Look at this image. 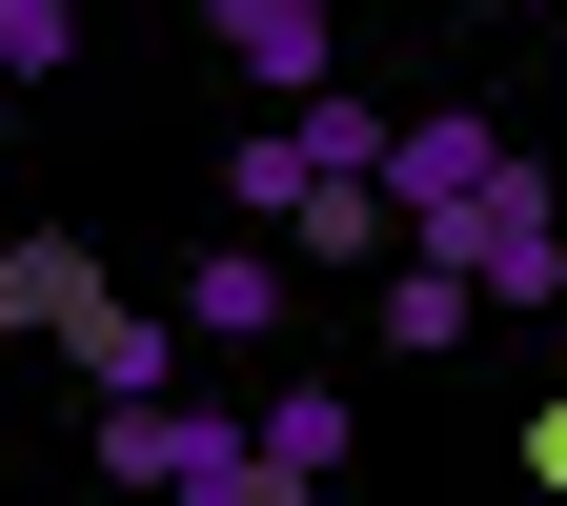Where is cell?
<instances>
[{
	"instance_id": "obj_1",
	"label": "cell",
	"mask_w": 567,
	"mask_h": 506,
	"mask_svg": "<svg viewBox=\"0 0 567 506\" xmlns=\"http://www.w3.org/2000/svg\"><path fill=\"white\" fill-rule=\"evenodd\" d=\"M102 486L122 506H244V405H203V385L102 405Z\"/></svg>"
},
{
	"instance_id": "obj_2",
	"label": "cell",
	"mask_w": 567,
	"mask_h": 506,
	"mask_svg": "<svg viewBox=\"0 0 567 506\" xmlns=\"http://www.w3.org/2000/svg\"><path fill=\"white\" fill-rule=\"evenodd\" d=\"M486 183H527V142L486 122V102H425V122H385V224H405V244H446Z\"/></svg>"
},
{
	"instance_id": "obj_3",
	"label": "cell",
	"mask_w": 567,
	"mask_h": 506,
	"mask_svg": "<svg viewBox=\"0 0 567 506\" xmlns=\"http://www.w3.org/2000/svg\"><path fill=\"white\" fill-rule=\"evenodd\" d=\"M446 264L486 283V324H507V304H567V203H547V163H527V183H486L466 224H446Z\"/></svg>"
},
{
	"instance_id": "obj_4",
	"label": "cell",
	"mask_w": 567,
	"mask_h": 506,
	"mask_svg": "<svg viewBox=\"0 0 567 506\" xmlns=\"http://www.w3.org/2000/svg\"><path fill=\"white\" fill-rule=\"evenodd\" d=\"M284 304H305V264H284L264 224H224V244L183 264V304H163V324H183V344H284Z\"/></svg>"
},
{
	"instance_id": "obj_5",
	"label": "cell",
	"mask_w": 567,
	"mask_h": 506,
	"mask_svg": "<svg viewBox=\"0 0 567 506\" xmlns=\"http://www.w3.org/2000/svg\"><path fill=\"white\" fill-rule=\"evenodd\" d=\"M203 21H224V61L264 102H324V61H344V0H203Z\"/></svg>"
},
{
	"instance_id": "obj_6",
	"label": "cell",
	"mask_w": 567,
	"mask_h": 506,
	"mask_svg": "<svg viewBox=\"0 0 567 506\" xmlns=\"http://www.w3.org/2000/svg\"><path fill=\"white\" fill-rule=\"evenodd\" d=\"M102 304H122L102 244H61V224H41V244H0V344H82Z\"/></svg>"
},
{
	"instance_id": "obj_7",
	"label": "cell",
	"mask_w": 567,
	"mask_h": 506,
	"mask_svg": "<svg viewBox=\"0 0 567 506\" xmlns=\"http://www.w3.org/2000/svg\"><path fill=\"white\" fill-rule=\"evenodd\" d=\"M365 344H405V365H446V344H486V283H466L446 244H405V264L365 283Z\"/></svg>"
},
{
	"instance_id": "obj_8",
	"label": "cell",
	"mask_w": 567,
	"mask_h": 506,
	"mask_svg": "<svg viewBox=\"0 0 567 506\" xmlns=\"http://www.w3.org/2000/svg\"><path fill=\"white\" fill-rule=\"evenodd\" d=\"M344 446H365V425H344V385H324V365H284V385L244 405V466H264V486H324Z\"/></svg>"
},
{
	"instance_id": "obj_9",
	"label": "cell",
	"mask_w": 567,
	"mask_h": 506,
	"mask_svg": "<svg viewBox=\"0 0 567 506\" xmlns=\"http://www.w3.org/2000/svg\"><path fill=\"white\" fill-rule=\"evenodd\" d=\"M61 365H82L102 405H163V385H183V324H163V304H102L82 344H61Z\"/></svg>"
},
{
	"instance_id": "obj_10",
	"label": "cell",
	"mask_w": 567,
	"mask_h": 506,
	"mask_svg": "<svg viewBox=\"0 0 567 506\" xmlns=\"http://www.w3.org/2000/svg\"><path fill=\"white\" fill-rule=\"evenodd\" d=\"M82 61V0H0V82H61Z\"/></svg>"
}]
</instances>
